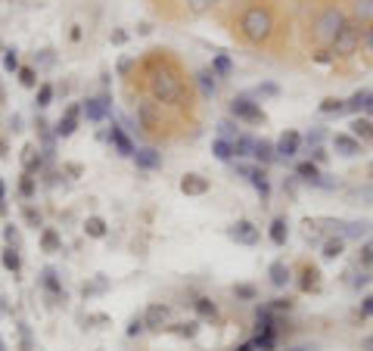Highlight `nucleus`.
<instances>
[{
  "label": "nucleus",
  "instance_id": "nucleus-11",
  "mask_svg": "<svg viewBox=\"0 0 373 351\" xmlns=\"http://www.w3.org/2000/svg\"><path fill=\"white\" fill-rule=\"evenodd\" d=\"M295 177H302L305 184H314V186H330V181H324V174H321V165H314L311 159L295 165Z\"/></svg>",
  "mask_w": 373,
  "mask_h": 351
},
{
  "label": "nucleus",
  "instance_id": "nucleus-32",
  "mask_svg": "<svg viewBox=\"0 0 373 351\" xmlns=\"http://www.w3.org/2000/svg\"><path fill=\"white\" fill-rule=\"evenodd\" d=\"M218 4H221V0H186V13L190 16H206Z\"/></svg>",
  "mask_w": 373,
  "mask_h": 351
},
{
  "label": "nucleus",
  "instance_id": "nucleus-42",
  "mask_svg": "<svg viewBox=\"0 0 373 351\" xmlns=\"http://www.w3.org/2000/svg\"><path fill=\"white\" fill-rule=\"evenodd\" d=\"M19 193L25 199H31L37 193V186H35V174H22V181H19Z\"/></svg>",
  "mask_w": 373,
  "mask_h": 351
},
{
  "label": "nucleus",
  "instance_id": "nucleus-50",
  "mask_svg": "<svg viewBox=\"0 0 373 351\" xmlns=\"http://www.w3.org/2000/svg\"><path fill=\"white\" fill-rule=\"evenodd\" d=\"M311 162H314V165H324V162H326V150H324V146H311Z\"/></svg>",
  "mask_w": 373,
  "mask_h": 351
},
{
  "label": "nucleus",
  "instance_id": "nucleus-31",
  "mask_svg": "<svg viewBox=\"0 0 373 351\" xmlns=\"http://www.w3.org/2000/svg\"><path fill=\"white\" fill-rule=\"evenodd\" d=\"M268 274H271V283H274V286H286V283H290V268H286L283 261H274V264H271Z\"/></svg>",
  "mask_w": 373,
  "mask_h": 351
},
{
  "label": "nucleus",
  "instance_id": "nucleus-64",
  "mask_svg": "<svg viewBox=\"0 0 373 351\" xmlns=\"http://www.w3.org/2000/svg\"><path fill=\"white\" fill-rule=\"evenodd\" d=\"M370 177H373V165H370Z\"/></svg>",
  "mask_w": 373,
  "mask_h": 351
},
{
  "label": "nucleus",
  "instance_id": "nucleus-22",
  "mask_svg": "<svg viewBox=\"0 0 373 351\" xmlns=\"http://www.w3.org/2000/svg\"><path fill=\"white\" fill-rule=\"evenodd\" d=\"M352 137H357L364 143V140H373V121L364 119V115H357V119L352 121Z\"/></svg>",
  "mask_w": 373,
  "mask_h": 351
},
{
  "label": "nucleus",
  "instance_id": "nucleus-34",
  "mask_svg": "<svg viewBox=\"0 0 373 351\" xmlns=\"http://www.w3.org/2000/svg\"><path fill=\"white\" fill-rule=\"evenodd\" d=\"M321 112H324V115H342V112H345V100H339V97H326L324 103H321Z\"/></svg>",
  "mask_w": 373,
  "mask_h": 351
},
{
  "label": "nucleus",
  "instance_id": "nucleus-21",
  "mask_svg": "<svg viewBox=\"0 0 373 351\" xmlns=\"http://www.w3.org/2000/svg\"><path fill=\"white\" fill-rule=\"evenodd\" d=\"M193 308H196V314L202 321H218V305L212 299H206V295H199V299L193 302Z\"/></svg>",
  "mask_w": 373,
  "mask_h": 351
},
{
  "label": "nucleus",
  "instance_id": "nucleus-23",
  "mask_svg": "<svg viewBox=\"0 0 373 351\" xmlns=\"http://www.w3.org/2000/svg\"><path fill=\"white\" fill-rule=\"evenodd\" d=\"M252 153H255V140L252 137L239 134L237 140H233V159H249Z\"/></svg>",
  "mask_w": 373,
  "mask_h": 351
},
{
  "label": "nucleus",
  "instance_id": "nucleus-5",
  "mask_svg": "<svg viewBox=\"0 0 373 351\" xmlns=\"http://www.w3.org/2000/svg\"><path fill=\"white\" fill-rule=\"evenodd\" d=\"M230 119L246 121V124H264V112L249 97H237V100H230Z\"/></svg>",
  "mask_w": 373,
  "mask_h": 351
},
{
  "label": "nucleus",
  "instance_id": "nucleus-57",
  "mask_svg": "<svg viewBox=\"0 0 373 351\" xmlns=\"http://www.w3.org/2000/svg\"><path fill=\"white\" fill-rule=\"evenodd\" d=\"M364 112L373 115V90H367V100H364Z\"/></svg>",
  "mask_w": 373,
  "mask_h": 351
},
{
  "label": "nucleus",
  "instance_id": "nucleus-49",
  "mask_svg": "<svg viewBox=\"0 0 373 351\" xmlns=\"http://www.w3.org/2000/svg\"><path fill=\"white\" fill-rule=\"evenodd\" d=\"M4 239H6V246H16V243H19V230H16L13 224H6V227H4Z\"/></svg>",
  "mask_w": 373,
  "mask_h": 351
},
{
  "label": "nucleus",
  "instance_id": "nucleus-55",
  "mask_svg": "<svg viewBox=\"0 0 373 351\" xmlns=\"http://www.w3.org/2000/svg\"><path fill=\"white\" fill-rule=\"evenodd\" d=\"M274 311H290L292 308V302L290 299H274V305H271Z\"/></svg>",
  "mask_w": 373,
  "mask_h": 351
},
{
  "label": "nucleus",
  "instance_id": "nucleus-25",
  "mask_svg": "<svg viewBox=\"0 0 373 351\" xmlns=\"http://www.w3.org/2000/svg\"><path fill=\"white\" fill-rule=\"evenodd\" d=\"M41 249H44V252H59V249H62V239H59L57 227H44L41 230Z\"/></svg>",
  "mask_w": 373,
  "mask_h": 351
},
{
  "label": "nucleus",
  "instance_id": "nucleus-45",
  "mask_svg": "<svg viewBox=\"0 0 373 351\" xmlns=\"http://www.w3.org/2000/svg\"><path fill=\"white\" fill-rule=\"evenodd\" d=\"M311 59H314L317 66H330V62L336 59V56H333V53H330V47H317V53H314V56H311Z\"/></svg>",
  "mask_w": 373,
  "mask_h": 351
},
{
  "label": "nucleus",
  "instance_id": "nucleus-54",
  "mask_svg": "<svg viewBox=\"0 0 373 351\" xmlns=\"http://www.w3.org/2000/svg\"><path fill=\"white\" fill-rule=\"evenodd\" d=\"M367 283H370V270H361V274H357V277L352 280L355 290H361V286H367Z\"/></svg>",
  "mask_w": 373,
  "mask_h": 351
},
{
  "label": "nucleus",
  "instance_id": "nucleus-6",
  "mask_svg": "<svg viewBox=\"0 0 373 351\" xmlns=\"http://www.w3.org/2000/svg\"><path fill=\"white\" fill-rule=\"evenodd\" d=\"M227 237L233 239V243H239V246H259L261 233H259V227H255L252 221H237V224H230Z\"/></svg>",
  "mask_w": 373,
  "mask_h": 351
},
{
  "label": "nucleus",
  "instance_id": "nucleus-39",
  "mask_svg": "<svg viewBox=\"0 0 373 351\" xmlns=\"http://www.w3.org/2000/svg\"><path fill=\"white\" fill-rule=\"evenodd\" d=\"M212 72L221 75V78H227V75L233 72V62H230L227 56H215V59H212Z\"/></svg>",
  "mask_w": 373,
  "mask_h": 351
},
{
  "label": "nucleus",
  "instance_id": "nucleus-33",
  "mask_svg": "<svg viewBox=\"0 0 373 351\" xmlns=\"http://www.w3.org/2000/svg\"><path fill=\"white\" fill-rule=\"evenodd\" d=\"M84 115H88L90 121H100L106 115V103L103 100H88V103H84Z\"/></svg>",
  "mask_w": 373,
  "mask_h": 351
},
{
  "label": "nucleus",
  "instance_id": "nucleus-35",
  "mask_svg": "<svg viewBox=\"0 0 373 351\" xmlns=\"http://www.w3.org/2000/svg\"><path fill=\"white\" fill-rule=\"evenodd\" d=\"M41 283H44V290H47V292H53V295H62V286H59V280H57V270H53V268H47V270H44Z\"/></svg>",
  "mask_w": 373,
  "mask_h": 351
},
{
  "label": "nucleus",
  "instance_id": "nucleus-46",
  "mask_svg": "<svg viewBox=\"0 0 373 351\" xmlns=\"http://www.w3.org/2000/svg\"><path fill=\"white\" fill-rule=\"evenodd\" d=\"M218 128H221V140H230V137H233V140H237V137H239V131H237V124H233L230 119H227V121H221V124H218Z\"/></svg>",
  "mask_w": 373,
  "mask_h": 351
},
{
  "label": "nucleus",
  "instance_id": "nucleus-18",
  "mask_svg": "<svg viewBox=\"0 0 373 351\" xmlns=\"http://www.w3.org/2000/svg\"><path fill=\"white\" fill-rule=\"evenodd\" d=\"M352 10H355V22H357L361 28L373 22V0H355Z\"/></svg>",
  "mask_w": 373,
  "mask_h": 351
},
{
  "label": "nucleus",
  "instance_id": "nucleus-36",
  "mask_svg": "<svg viewBox=\"0 0 373 351\" xmlns=\"http://www.w3.org/2000/svg\"><path fill=\"white\" fill-rule=\"evenodd\" d=\"M357 264H361V270H370L373 268V239L361 246V252H357Z\"/></svg>",
  "mask_w": 373,
  "mask_h": 351
},
{
  "label": "nucleus",
  "instance_id": "nucleus-20",
  "mask_svg": "<svg viewBox=\"0 0 373 351\" xmlns=\"http://www.w3.org/2000/svg\"><path fill=\"white\" fill-rule=\"evenodd\" d=\"M271 243L274 246H283L286 239H290V227H286V218H274V221H271Z\"/></svg>",
  "mask_w": 373,
  "mask_h": 351
},
{
  "label": "nucleus",
  "instance_id": "nucleus-41",
  "mask_svg": "<svg viewBox=\"0 0 373 351\" xmlns=\"http://www.w3.org/2000/svg\"><path fill=\"white\" fill-rule=\"evenodd\" d=\"M174 333L177 336H184V339H193L199 333V323L196 321H186V323H174Z\"/></svg>",
  "mask_w": 373,
  "mask_h": 351
},
{
  "label": "nucleus",
  "instance_id": "nucleus-4",
  "mask_svg": "<svg viewBox=\"0 0 373 351\" xmlns=\"http://www.w3.org/2000/svg\"><path fill=\"white\" fill-rule=\"evenodd\" d=\"M361 25H357L355 19H348L345 25H342V31L336 35V41L330 44V53L333 56H339V59H345V56H352V53L357 50V47H361Z\"/></svg>",
  "mask_w": 373,
  "mask_h": 351
},
{
  "label": "nucleus",
  "instance_id": "nucleus-1",
  "mask_svg": "<svg viewBox=\"0 0 373 351\" xmlns=\"http://www.w3.org/2000/svg\"><path fill=\"white\" fill-rule=\"evenodd\" d=\"M146 88H150L153 103H159V106H181L184 103V81L177 78L174 69H165V59H162V66L150 69Z\"/></svg>",
  "mask_w": 373,
  "mask_h": 351
},
{
  "label": "nucleus",
  "instance_id": "nucleus-7",
  "mask_svg": "<svg viewBox=\"0 0 373 351\" xmlns=\"http://www.w3.org/2000/svg\"><path fill=\"white\" fill-rule=\"evenodd\" d=\"M237 171L246 177L249 184L259 190V196L261 199H268L271 196V184H268V174H264V168L261 165H237Z\"/></svg>",
  "mask_w": 373,
  "mask_h": 351
},
{
  "label": "nucleus",
  "instance_id": "nucleus-30",
  "mask_svg": "<svg viewBox=\"0 0 373 351\" xmlns=\"http://www.w3.org/2000/svg\"><path fill=\"white\" fill-rule=\"evenodd\" d=\"M0 258H4V268L10 270V274H19L22 270V258H19V252H16V246H6Z\"/></svg>",
  "mask_w": 373,
  "mask_h": 351
},
{
  "label": "nucleus",
  "instance_id": "nucleus-10",
  "mask_svg": "<svg viewBox=\"0 0 373 351\" xmlns=\"http://www.w3.org/2000/svg\"><path fill=\"white\" fill-rule=\"evenodd\" d=\"M208 190H212L208 177H202V174H184L181 177V193L184 196H206Z\"/></svg>",
  "mask_w": 373,
  "mask_h": 351
},
{
  "label": "nucleus",
  "instance_id": "nucleus-9",
  "mask_svg": "<svg viewBox=\"0 0 373 351\" xmlns=\"http://www.w3.org/2000/svg\"><path fill=\"white\" fill-rule=\"evenodd\" d=\"M274 150H277V159H292V155L302 150V134L299 131H286V134L277 140Z\"/></svg>",
  "mask_w": 373,
  "mask_h": 351
},
{
  "label": "nucleus",
  "instance_id": "nucleus-52",
  "mask_svg": "<svg viewBox=\"0 0 373 351\" xmlns=\"http://www.w3.org/2000/svg\"><path fill=\"white\" fill-rule=\"evenodd\" d=\"M361 44H364V47H367V50L373 53V22H370V25H364V35H361Z\"/></svg>",
  "mask_w": 373,
  "mask_h": 351
},
{
  "label": "nucleus",
  "instance_id": "nucleus-28",
  "mask_svg": "<svg viewBox=\"0 0 373 351\" xmlns=\"http://www.w3.org/2000/svg\"><path fill=\"white\" fill-rule=\"evenodd\" d=\"M84 233H88L90 239H103L106 237V221L103 218H97V215L88 218V221H84Z\"/></svg>",
  "mask_w": 373,
  "mask_h": 351
},
{
  "label": "nucleus",
  "instance_id": "nucleus-12",
  "mask_svg": "<svg viewBox=\"0 0 373 351\" xmlns=\"http://www.w3.org/2000/svg\"><path fill=\"white\" fill-rule=\"evenodd\" d=\"M78 119H81V106H69L57 124V137H72L78 131Z\"/></svg>",
  "mask_w": 373,
  "mask_h": 351
},
{
  "label": "nucleus",
  "instance_id": "nucleus-48",
  "mask_svg": "<svg viewBox=\"0 0 373 351\" xmlns=\"http://www.w3.org/2000/svg\"><path fill=\"white\" fill-rule=\"evenodd\" d=\"M233 292H237V299H255V286H246V283L233 286Z\"/></svg>",
  "mask_w": 373,
  "mask_h": 351
},
{
  "label": "nucleus",
  "instance_id": "nucleus-43",
  "mask_svg": "<svg viewBox=\"0 0 373 351\" xmlns=\"http://www.w3.org/2000/svg\"><path fill=\"white\" fill-rule=\"evenodd\" d=\"M19 81L25 84V88H37V72L31 66H22L19 69Z\"/></svg>",
  "mask_w": 373,
  "mask_h": 351
},
{
  "label": "nucleus",
  "instance_id": "nucleus-19",
  "mask_svg": "<svg viewBox=\"0 0 373 351\" xmlns=\"http://www.w3.org/2000/svg\"><path fill=\"white\" fill-rule=\"evenodd\" d=\"M196 84H199L202 97H212V93L218 90V75L212 72V69H202V72L196 75Z\"/></svg>",
  "mask_w": 373,
  "mask_h": 351
},
{
  "label": "nucleus",
  "instance_id": "nucleus-44",
  "mask_svg": "<svg viewBox=\"0 0 373 351\" xmlns=\"http://www.w3.org/2000/svg\"><path fill=\"white\" fill-rule=\"evenodd\" d=\"M4 69H6V72H19V53H16V50H6L4 53Z\"/></svg>",
  "mask_w": 373,
  "mask_h": 351
},
{
  "label": "nucleus",
  "instance_id": "nucleus-29",
  "mask_svg": "<svg viewBox=\"0 0 373 351\" xmlns=\"http://www.w3.org/2000/svg\"><path fill=\"white\" fill-rule=\"evenodd\" d=\"M317 283H321V274H317V268H305V270H302V280H299V290L302 292H314Z\"/></svg>",
  "mask_w": 373,
  "mask_h": 351
},
{
  "label": "nucleus",
  "instance_id": "nucleus-60",
  "mask_svg": "<svg viewBox=\"0 0 373 351\" xmlns=\"http://www.w3.org/2000/svg\"><path fill=\"white\" fill-rule=\"evenodd\" d=\"M0 159H6V140L0 137Z\"/></svg>",
  "mask_w": 373,
  "mask_h": 351
},
{
  "label": "nucleus",
  "instance_id": "nucleus-47",
  "mask_svg": "<svg viewBox=\"0 0 373 351\" xmlns=\"http://www.w3.org/2000/svg\"><path fill=\"white\" fill-rule=\"evenodd\" d=\"M140 333H146L143 317H131V323H128V336H140Z\"/></svg>",
  "mask_w": 373,
  "mask_h": 351
},
{
  "label": "nucleus",
  "instance_id": "nucleus-3",
  "mask_svg": "<svg viewBox=\"0 0 373 351\" xmlns=\"http://www.w3.org/2000/svg\"><path fill=\"white\" fill-rule=\"evenodd\" d=\"M345 22H348V16H345V10H342L339 4L324 6V10L317 13L314 25H311V37H314V44L317 47H330L333 41H336V35L342 31Z\"/></svg>",
  "mask_w": 373,
  "mask_h": 351
},
{
  "label": "nucleus",
  "instance_id": "nucleus-63",
  "mask_svg": "<svg viewBox=\"0 0 373 351\" xmlns=\"http://www.w3.org/2000/svg\"><path fill=\"white\" fill-rule=\"evenodd\" d=\"M0 103H4V88H0Z\"/></svg>",
  "mask_w": 373,
  "mask_h": 351
},
{
  "label": "nucleus",
  "instance_id": "nucleus-38",
  "mask_svg": "<svg viewBox=\"0 0 373 351\" xmlns=\"http://www.w3.org/2000/svg\"><path fill=\"white\" fill-rule=\"evenodd\" d=\"M364 100H367V90H357L345 100V112H364Z\"/></svg>",
  "mask_w": 373,
  "mask_h": 351
},
{
  "label": "nucleus",
  "instance_id": "nucleus-13",
  "mask_svg": "<svg viewBox=\"0 0 373 351\" xmlns=\"http://www.w3.org/2000/svg\"><path fill=\"white\" fill-rule=\"evenodd\" d=\"M143 323H146V330H162V326L168 323V305L153 302V305L143 311Z\"/></svg>",
  "mask_w": 373,
  "mask_h": 351
},
{
  "label": "nucleus",
  "instance_id": "nucleus-59",
  "mask_svg": "<svg viewBox=\"0 0 373 351\" xmlns=\"http://www.w3.org/2000/svg\"><path fill=\"white\" fill-rule=\"evenodd\" d=\"M119 72H122V75H128V72H131V59H122V66H119Z\"/></svg>",
  "mask_w": 373,
  "mask_h": 351
},
{
  "label": "nucleus",
  "instance_id": "nucleus-37",
  "mask_svg": "<svg viewBox=\"0 0 373 351\" xmlns=\"http://www.w3.org/2000/svg\"><path fill=\"white\" fill-rule=\"evenodd\" d=\"M370 230V221H355V224H345V233H342V239H357V237H364V233Z\"/></svg>",
  "mask_w": 373,
  "mask_h": 351
},
{
  "label": "nucleus",
  "instance_id": "nucleus-15",
  "mask_svg": "<svg viewBox=\"0 0 373 351\" xmlns=\"http://www.w3.org/2000/svg\"><path fill=\"white\" fill-rule=\"evenodd\" d=\"M109 140H112V146L119 150V155H134V153H137L134 143H131L128 134H124L119 124H112V128H109Z\"/></svg>",
  "mask_w": 373,
  "mask_h": 351
},
{
  "label": "nucleus",
  "instance_id": "nucleus-51",
  "mask_svg": "<svg viewBox=\"0 0 373 351\" xmlns=\"http://www.w3.org/2000/svg\"><path fill=\"white\" fill-rule=\"evenodd\" d=\"M25 221H28V224H31V227H35V230H37V227H41V212H35V208H31V206H28V208H25Z\"/></svg>",
  "mask_w": 373,
  "mask_h": 351
},
{
  "label": "nucleus",
  "instance_id": "nucleus-2",
  "mask_svg": "<svg viewBox=\"0 0 373 351\" xmlns=\"http://www.w3.org/2000/svg\"><path fill=\"white\" fill-rule=\"evenodd\" d=\"M277 28V19H274V10L264 4H255V6H246L243 16H239V35L246 37L249 44L261 47L271 41V35H274Z\"/></svg>",
  "mask_w": 373,
  "mask_h": 351
},
{
  "label": "nucleus",
  "instance_id": "nucleus-16",
  "mask_svg": "<svg viewBox=\"0 0 373 351\" xmlns=\"http://www.w3.org/2000/svg\"><path fill=\"white\" fill-rule=\"evenodd\" d=\"M252 159L259 162V165H271V162H277V150H274V143L271 140H255V153H252Z\"/></svg>",
  "mask_w": 373,
  "mask_h": 351
},
{
  "label": "nucleus",
  "instance_id": "nucleus-14",
  "mask_svg": "<svg viewBox=\"0 0 373 351\" xmlns=\"http://www.w3.org/2000/svg\"><path fill=\"white\" fill-rule=\"evenodd\" d=\"M333 150L339 155H345V159H352V155L361 153V140L352 137V134H336L333 137Z\"/></svg>",
  "mask_w": 373,
  "mask_h": 351
},
{
  "label": "nucleus",
  "instance_id": "nucleus-24",
  "mask_svg": "<svg viewBox=\"0 0 373 351\" xmlns=\"http://www.w3.org/2000/svg\"><path fill=\"white\" fill-rule=\"evenodd\" d=\"M342 252H345V239L342 237H333V239H326L324 243V258L326 261H336V258H342Z\"/></svg>",
  "mask_w": 373,
  "mask_h": 351
},
{
  "label": "nucleus",
  "instance_id": "nucleus-62",
  "mask_svg": "<svg viewBox=\"0 0 373 351\" xmlns=\"http://www.w3.org/2000/svg\"><path fill=\"white\" fill-rule=\"evenodd\" d=\"M0 351H10V348H6V342H4V339H0Z\"/></svg>",
  "mask_w": 373,
  "mask_h": 351
},
{
  "label": "nucleus",
  "instance_id": "nucleus-61",
  "mask_svg": "<svg viewBox=\"0 0 373 351\" xmlns=\"http://www.w3.org/2000/svg\"><path fill=\"white\" fill-rule=\"evenodd\" d=\"M4 196H6V186H4V181H0V202H4Z\"/></svg>",
  "mask_w": 373,
  "mask_h": 351
},
{
  "label": "nucleus",
  "instance_id": "nucleus-40",
  "mask_svg": "<svg viewBox=\"0 0 373 351\" xmlns=\"http://www.w3.org/2000/svg\"><path fill=\"white\" fill-rule=\"evenodd\" d=\"M35 103H37V109H47L53 103V88L50 84H37V100Z\"/></svg>",
  "mask_w": 373,
  "mask_h": 351
},
{
  "label": "nucleus",
  "instance_id": "nucleus-17",
  "mask_svg": "<svg viewBox=\"0 0 373 351\" xmlns=\"http://www.w3.org/2000/svg\"><path fill=\"white\" fill-rule=\"evenodd\" d=\"M134 162H137V168L153 171V168H159V165H162V155L146 146V150H137V153H134Z\"/></svg>",
  "mask_w": 373,
  "mask_h": 351
},
{
  "label": "nucleus",
  "instance_id": "nucleus-58",
  "mask_svg": "<svg viewBox=\"0 0 373 351\" xmlns=\"http://www.w3.org/2000/svg\"><path fill=\"white\" fill-rule=\"evenodd\" d=\"M361 351H373V336H364L361 339Z\"/></svg>",
  "mask_w": 373,
  "mask_h": 351
},
{
  "label": "nucleus",
  "instance_id": "nucleus-26",
  "mask_svg": "<svg viewBox=\"0 0 373 351\" xmlns=\"http://www.w3.org/2000/svg\"><path fill=\"white\" fill-rule=\"evenodd\" d=\"M22 162H25V174H35V171H41V165H44V159L37 155L35 146H25V150H22Z\"/></svg>",
  "mask_w": 373,
  "mask_h": 351
},
{
  "label": "nucleus",
  "instance_id": "nucleus-56",
  "mask_svg": "<svg viewBox=\"0 0 373 351\" xmlns=\"http://www.w3.org/2000/svg\"><path fill=\"white\" fill-rule=\"evenodd\" d=\"M259 93H264V97H274V93H277V84H261Z\"/></svg>",
  "mask_w": 373,
  "mask_h": 351
},
{
  "label": "nucleus",
  "instance_id": "nucleus-53",
  "mask_svg": "<svg viewBox=\"0 0 373 351\" xmlns=\"http://www.w3.org/2000/svg\"><path fill=\"white\" fill-rule=\"evenodd\" d=\"M373 314V295H364L361 299V317H370Z\"/></svg>",
  "mask_w": 373,
  "mask_h": 351
},
{
  "label": "nucleus",
  "instance_id": "nucleus-27",
  "mask_svg": "<svg viewBox=\"0 0 373 351\" xmlns=\"http://www.w3.org/2000/svg\"><path fill=\"white\" fill-rule=\"evenodd\" d=\"M212 155L218 162H230L233 159V140H221L218 137L215 143H212Z\"/></svg>",
  "mask_w": 373,
  "mask_h": 351
},
{
  "label": "nucleus",
  "instance_id": "nucleus-8",
  "mask_svg": "<svg viewBox=\"0 0 373 351\" xmlns=\"http://www.w3.org/2000/svg\"><path fill=\"white\" fill-rule=\"evenodd\" d=\"M137 121L146 131H159V103L153 100H140L137 103Z\"/></svg>",
  "mask_w": 373,
  "mask_h": 351
}]
</instances>
